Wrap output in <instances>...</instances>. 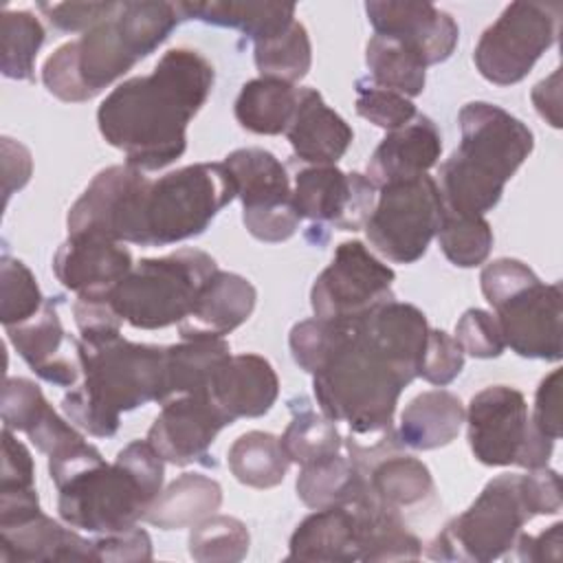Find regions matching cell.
Segmentation results:
<instances>
[{
    "mask_svg": "<svg viewBox=\"0 0 563 563\" xmlns=\"http://www.w3.org/2000/svg\"><path fill=\"white\" fill-rule=\"evenodd\" d=\"M211 62L191 48H169L150 75L119 84L99 106V132L125 154V165L156 172L187 150V125L213 88Z\"/></svg>",
    "mask_w": 563,
    "mask_h": 563,
    "instance_id": "cell-1",
    "label": "cell"
},
{
    "mask_svg": "<svg viewBox=\"0 0 563 563\" xmlns=\"http://www.w3.org/2000/svg\"><path fill=\"white\" fill-rule=\"evenodd\" d=\"M416 376L389 358L367 334L363 319L341 321L339 336L312 374L321 413L347 422L354 435L394 429L398 398Z\"/></svg>",
    "mask_w": 563,
    "mask_h": 563,
    "instance_id": "cell-2",
    "label": "cell"
},
{
    "mask_svg": "<svg viewBox=\"0 0 563 563\" xmlns=\"http://www.w3.org/2000/svg\"><path fill=\"white\" fill-rule=\"evenodd\" d=\"M457 123L460 147L440 167L442 202L455 213L484 216L530 156L534 136L523 121L486 101L466 103Z\"/></svg>",
    "mask_w": 563,
    "mask_h": 563,
    "instance_id": "cell-3",
    "label": "cell"
},
{
    "mask_svg": "<svg viewBox=\"0 0 563 563\" xmlns=\"http://www.w3.org/2000/svg\"><path fill=\"white\" fill-rule=\"evenodd\" d=\"M84 380L62 398L64 416L95 438H112L121 413L163 400L165 347L121 334L81 341Z\"/></svg>",
    "mask_w": 563,
    "mask_h": 563,
    "instance_id": "cell-4",
    "label": "cell"
},
{
    "mask_svg": "<svg viewBox=\"0 0 563 563\" xmlns=\"http://www.w3.org/2000/svg\"><path fill=\"white\" fill-rule=\"evenodd\" d=\"M165 460L147 440H134L112 464H90L57 486V512L70 528L112 534L134 528L163 488Z\"/></svg>",
    "mask_w": 563,
    "mask_h": 563,
    "instance_id": "cell-5",
    "label": "cell"
},
{
    "mask_svg": "<svg viewBox=\"0 0 563 563\" xmlns=\"http://www.w3.org/2000/svg\"><path fill=\"white\" fill-rule=\"evenodd\" d=\"M235 196V180L224 163H196L147 180L123 242L167 246L196 238Z\"/></svg>",
    "mask_w": 563,
    "mask_h": 563,
    "instance_id": "cell-6",
    "label": "cell"
},
{
    "mask_svg": "<svg viewBox=\"0 0 563 563\" xmlns=\"http://www.w3.org/2000/svg\"><path fill=\"white\" fill-rule=\"evenodd\" d=\"M218 271L200 249H178L163 257H145L110 290L114 312L134 328L161 330L185 321L205 284Z\"/></svg>",
    "mask_w": 563,
    "mask_h": 563,
    "instance_id": "cell-7",
    "label": "cell"
},
{
    "mask_svg": "<svg viewBox=\"0 0 563 563\" xmlns=\"http://www.w3.org/2000/svg\"><path fill=\"white\" fill-rule=\"evenodd\" d=\"M521 490V475L504 473L493 477L479 497L453 517L427 545L433 561L486 563L515 548L521 528L532 519Z\"/></svg>",
    "mask_w": 563,
    "mask_h": 563,
    "instance_id": "cell-8",
    "label": "cell"
},
{
    "mask_svg": "<svg viewBox=\"0 0 563 563\" xmlns=\"http://www.w3.org/2000/svg\"><path fill=\"white\" fill-rule=\"evenodd\" d=\"M464 420L477 462L486 466L517 464L528 471L548 466L554 440L534 429L519 389L493 385L477 391Z\"/></svg>",
    "mask_w": 563,
    "mask_h": 563,
    "instance_id": "cell-9",
    "label": "cell"
},
{
    "mask_svg": "<svg viewBox=\"0 0 563 563\" xmlns=\"http://www.w3.org/2000/svg\"><path fill=\"white\" fill-rule=\"evenodd\" d=\"M378 189L374 211L363 227L369 244L394 264L418 262L442 222L444 202L438 183L422 174Z\"/></svg>",
    "mask_w": 563,
    "mask_h": 563,
    "instance_id": "cell-10",
    "label": "cell"
},
{
    "mask_svg": "<svg viewBox=\"0 0 563 563\" xmlns=\"http://www.w3.org/2000/svg\"><path fill=\"white\" fill-rule=\"evenodd\" d=\"M561 13V2H510L475 46L479 75L497 86L521 81L556 42Z\"/></svg>",
    "mask_w": 563,
    "mask_h": 563,
    "instance_id": "cell-11",
    "label": "cell"
},
{
    "mask_svg": "<svg viewBox=\"0 0 563 563\" xmlns=\"http://www.w3.org/2000/svg\"><path fill=\"white\" fill-rule=\"evenodd\" d=\"M114 13L88 29L79 40L62 44L44 62L42 81L53 97L68 103L90 101L134 68L139 57L125 42Z\"/></svg>",
    "mask_w": 563,
    "mask_h": 563,
    "instance_id": "cell-12",
    "label": "cell"
},
{
    "mask_svg": "<svg viewBox=\"0 0 563 563\" xmlns=\"http://www.w3.org/2000/svg\"><path fill=\"white\" fill-rule=\"evenodd\" d=\"M396 275L363 242H341L328 268L314 279L310 303L314 317L356 321L394 299Z\"/></svg>",
    "mask_w": 563,
    "mask_h": 563,
    "instance_id": "cell-13",
    "label": "cell"
},
{
    "mask_svg": "<svg viewBox=\"0 0 563 563\" xmlns=\"http://www.w3.org/2000/svg\"><path fill=\"white\" fill-rule=\"evenodd\" d=\"M292 202L299 218L358 231L374 211L376 185L358 172L345 174L334 165H310L295 176Z\"/></svg>",
    "mask_w": 563,
    "mask_h": 563,
    "instance_id": "cell-14",
    "label": "cell"
},
{
    "mask_svg": "<svg viewBox=\"0 0 563 563\" xmlns=\"http://www.w3.org/2000/svg\"><path fill=\"white\" fill-rule=\"evenodd\" d=\"M227 424H233L231 418L207 391L183 394L163 402L161 413L147 431V442L165 462L176 466H216L209 460V446Z\"/></svg>",
    "mask_w": 563,
    "mask_h": 563,
    "instance_id": "cell-15",
    "label": "cell"
},
{
    "mask_svg": "<svg viewBox=\"0 0 563 563\" xmlns=\"http://www.w3.org/2000/svg\"><path fill=\"white\" fill-rule=\"evenodd\" d=\"M561 284L534 279L495 306L506 345L523 358H561Z\"/></svg>",
    "mask_w": 563,
    "mask_h": 563,
    "instance_id": "cell-16",
    "label": "cell"
},
{
    "mask_svg": "<svg viewBox=\"0 0 563 563\" xmlns=\"http://www.w3.org/2000/svg\"><path fill=\"white\" fill-rule=\"evenodd\" d=\"M365 13L376 35L405 44L424 62V66L449 59L460 37L457 22L451 13L431 2L372 0L365 4Z\"/></svg>",
    "mask_w": 563,
    "mask_h": 563,
    "instance_id": "cell-17",
    "label": "cell"
},
{
    "mask_svg": "<svg viewBox=\"0 0 563 563\" xmlns=\"http://www.w3.org/2000/svg\"><path fill=\"white\" fill-rule=\"evenodd\" d=\"M62 297L46 299L42 310L24 323L9 325L7 334L24 363L46 383L75 387L84 374L79 341L66 334L57 306Z\"/></svg>",
    "mask_w": 563,
    "mask_h": 563,
    "instance_id": "cell-18",
    "label": "cell"
},
{
    "mask_svg": "<svg viewBox=\"0 0 563 563\" xmlns=\"http://www.w3.org/2000/svg\"><path fill=\"white\" fill-rule=\"evenodd\" d=\"M132 266L130 249L101 235L68 238L53 257L55 277L77 297H108Z\"/></svg>",
    "mask_w": 563,
    "mask_h": 563,
    "instance_id": "cell-19",
    "label": "cell"
},
{
    "mask_svg": "<svg viewBox=\"0 0 563 563\" xmlns=\"http://www.w3.org/2000/svg\"><path fill=\"white\" fill-rule=\"evenodd\" d=\"M145 180L143 172L130 165L101 169L68 211V238L101 235L119 242V229L128 205Z\"/></svg>",
    "mask_w": 563,
    "mask_h": 563,
    "instance_id": "cell-20",
    "label": "cell"
},
{
    "mask_svg": "<svg viewBox=\"0 0 563 563\" xmlns=\"http://www.w3.org/2000/svg\"><path fill=\"white\" fill-rule=\"evenodd\" d=\"M207 394L235 422L271 411L279 394L273 365L260 354H231L213 372Z\"/></svg>",
    "mask_w": 563,
    "mask_h": 563,
    "instance_id": "cell-21",
    "label": "cell"
},
{
    "mask_svg": "<svg viewBox=\"0 0 563 563\" xmlns=\"http://www.w3.org/2000/svg\"><path fill=\"white\" fill-rule=\"evenodd\" d=\"M242 200V222L284 213L295 207L286 167L262 147H242L224 158Z\"/></svg>",
    "mask_w": 563,
    "mask_h": 563,
    "instance_id": "cell-22",
    "label": "cell"
},
{
    "mask_svg": "<svg viewBox=\"0 0 563 563\" xmlns=\"http://www.w3.org/2000/svg\"><path fill=\"white\" fill-rule=\"evenodd\" d=\"M442 154V136L427 114H416L407 125L387 132L367 161L365 176L383 187L427 174Z\"/></svg>",
    "mask_w": 563,
    "mask_h": 563,
    "instance_id": "cell-23",
    "label": "cell"
},
{
    "mask_svg": "<svg viewBox=\"0 0 563 563\" xmlns=\"http://www.w3.org/2000/svg\"><path fill=\"white\" fill-rule=\"evenodd\" d=\"M255 301L257 290L246 277L216 271L200 290L191 314L178 323L180 336L222 339L251 317Z\"/></svg>",
    "mask_w": 563,
    "mask_h": 563,
    "instance_id": "cell-24",
    "label": "cell"
},
{
    "mask_svg": "<svg viewBox=\"0 0 563 563\" xmlns=\"http://www.w3.org/2000/svg\"><path fill=\"white\" fill-rule=\"evenodd\" d=\"M286 136L295 156L308 165H334L347 152L354 132L314 88H299Z\"/></svg>",
    "mask_w": 563,
    "mask_h": 563,
    "instance_id": "cell-25",
    "label": "cell"
},
{
    "mask_svg": "<svg viewBox=\"0 0 563 563\" xmlns=\"http://www.w3.org/2000/svg\"><path fill=\"white\" fill-rule=\"evenodd\" d=\"M0 561L33 563V561H97L92 541H86L75 530L59 526L42 510L0 526Z\"/></svg>",
    "mask_w": 563,
    "mask_h": 563,
    "instance_id": "cell-26",
    "label": "cell"
},
{
    "mask_svg": "<svg viewBox=\"0 0 563 563\" xmlns=\"http://www.w3.org/2000/svg\"><path fill=\"white\" fill-rule=\"evenodd\" d=\"M288 561H361L356 521L350 506L321 508L308 515L290 537Z\"/></svg>",
    "mask_w": 563,
    "mask_h": 563,
    "instance_id": "cell-27",
    "label": "cell"
},
{
    "mask_svg": "<svg viewBox=\"0 0 563 563\" xmlns=\"http://www.w3.org/2000/svg\"><path fill=\"white\" fill-rule=\"evenodd\" d=\"M356 521L361 561H416L422 554L420 539L407 530L400 512L380 506L365 493L350 504Z\"/></svg>",
    "mask_w": 563,
    "mask_h": 563,
    "instance_id": "cell-28",
    "label": "cell"
},
{
    "mask_svg": "<svg viewBox=\"0 0 563 563\" xmlns=\"http://www.w3.org/2000/svg\"><path fill=\"white\" fill-rule=\"evenodd\" d=\"M464 418L466 411L455 394L446 389L422 391L400 413L396 435L402 446L416 451L440 449L457 438Z\"/></svg>",
    "mask_w": 563,
    "mask_h": 563,
    "instance_id": "cell-29",
    "label": "cell"
},
{
    "mask_svg": "<svg viewBox=\"0 0 563 563\" xmlns=\"http://www.w3.org/2000/svg\"><path fill=\"white\" fill-rule=\"evenodd\" d=\"M365 482L369 497L400 515L435 497V484L427 464L400 451L376 460L365 471Z\"/></svg>",
    "mask_w": 563,
    "mask_h": 563,
    "instance_id": "cell-30",
    "label": "cell"
},
{
    "mask_svg": "<svg viewBox=\"0 0 563 563\" xmlns=\"http://www.w3.org/2000/svg\"><path fill=\"white\" fill-rule=\"evenodd\" d=\"M222 504V486L202 473H183L176 477L145 512V521L163 530L198 526L216 515Z\"/></svg>",
    "mask_w": 563,
    "mask_h": 563,
    "instance_id": "cell-31",
    "label": "cell"
},
{
    "mask_svg": "<svg viewBox=\"0 0 563 563\" xmlns=\"http://www.w3.org/2000/svg\"><path fill=\"white\" fill-rule=\"evenodd\" d=\"M183 18L200 20L213 26H229L242 31L255 42L284 31L295 22V4L284 2H176Z\"/></svg>",
    "mask_w": 563,
    "mask_h": 563,
    "instance_id": "cell-32",
    "label": "cell"
},
{
    "mask_svg": "<svg viewBox=\"0 0 563 563\" xmlns=\"http://www.w3.org/2000/svg\"><path fill=\"white\" fill-rule=\"evenodd\" d=\"M231 356V347L224 339H185L178 345L165 347V374H163V400L207 391L213 372L224 358Z\"/></svg>",
    "mask_w": 563,
    "mask_h": 563,
    "instance_id": "cell-33",
    "label": "cell"
},
{
    "mask_svg": "<svg viewBox=\"0 0 563 563\" xmlns=\"http://www.w3.org/2000/svg\"><path fill=\"white\" fill-rule=\"evenodd\" d=\"M299 88L273 77H257L242 86L235 99L238 123L253 134H282L288 130Z\"/></svg>",
    "mask_w": 563,
    "mask_h": 563,
    "instance_id": "cell-34",
    "label": "cell"
},
{
    "mask_svg": "<svg viewBox=\"0 0 563 563\" xmlns=\"http://www.w3.org/2000/svg\"><path fill=\"white\" fill-rule=\"evenodd\" d=\"M297 497L312 510L350 506L361 499L367 488L365 475L350 457L341 453L301 466L297 477Z\"/></svg>",
    "mask_w": 563,
    "mask_h": 563,
    "instance_id": "cell-35",
    "label": "cell"
},
{
    "mask_svg": "<svg viewBox=\"0 0 563 563\" xmlns=\"http://www.w3.org/2000/svg\"><path fill=\"white\" fill-rule=\"evenodd\" d=\"M233 477L251 488H275L288 471V455L282 440L266 431H249L240 435L227 455Z\"/></svg>",
    "mask_w": 563,
    "mask_h": 563,
    "instance_id": "cell-36",
    "label": "cell"
},
{
    "mask_svg": "<svg viewBox=\"0 0 563 563\" xmlns=\"http://www.w3.org/2000/svg\"><path fill=\"white\" fill-rule=\"evenodd\" d=\"M292 420L288 422L282 440V446L290 462L308 466L323 457L341 453L343 438L325 413H317L306 398L290 402Z\"/></svg>",
    "mask_w": 563,
    "mask_h": 563,
    "instance_id": "cell-37",
    "label": "cell"
},
{
    "mask_svg": "<svg viewBox=\"0 0 563 563\" xmlns=\"http://www.w3.org/2000/svg\"><path fill=\"white\" fill-rule=\"evenodd\" d=\"M365 64L369 68L372 81L380 88L405 97H416L424 90V62L411 48L391 37L372 35L365 46Z\"/></svg>",
    "mask_w": 563,
    "mask_h": 563,
    "instance_id": "cell-38",
    "label": "cell"
},
{
    "mask_svg": "<svg viewBox=\"0 0 563 563\" xmlns=\"http://www.w3.org/2000/svg\"><path fill=\"white\" fill-rule=\"evenodd\" d=\"M119 29L139 59L154 53L180 22L178 4L163 0H125L117 7Z\"/></svg>",
    "mask_w": 563,
    "mask_h": 563,
    "instance_id": "cell-39",
    "label": "cell"
},
{
    "mask_svg": "<svg viewBox=\"0 0 563 563\" xmlns=\"http://www.w3.org/2000/svg\"><path fill=\"white\" fill-rule=\"evenodd\" d=\"M255 66L262 77L295 84L303 79L312 64V46L306 26L295 20L284 31L253 44Z\"/></svg>",
    "mask_w": 563,
    "mask_h": 563,
    "instance_id": "cell-40",
    "label": "cell"
},
{
    "mask_svg": "<svg viewBox=\"0 0 563 563\" xmlns=\"http://www.w3.org/2000/svg\"><path fill=\"white\" fill-rule=\"evenodd\" d=\"M46 31L31 11L0 13V68L2 75L18 81H33L35 57L42 48Z\"/></svg>",
    "mask_w": 563,
    "mask_h": 563,
    "instance_id": "cell-41",
    "label": "cell"
},
{
    "mask_svg": "<svg viewBox=\"0 0 563 563\" xmlns=\"http://www.w3.org/2000/svg\"><path fill=\"white\" fill-rule=\"evenodd\" d=\"M438 242L451 264L473 268L484 264L490 255L493 229L484 216H466L444 209L438 227Z\"/></svg>",
    "mask_w": 563,
    "mask_h": 563,
    "instance_id": "cell-42",
    "label": "cell"
},
{
    "mask_svg": "<svg viewBox=\"0 0 563 563\" xmlns=\"http://www.w3.org/2000/svg\"><path fill=\"white\" fill-rule=\"evenodd\" d=\"M246 526L227 515H211L189 534V554L200 563H238L249 552Z\"/></svg>",
    "mask_w": 563,
    "mask_h": 563,
    "instance_id": "cell-43",
    "label": "cell"
},
{
    "mask_svg": "<svg viewBox=\"0 0 563 563\" xmlns=\"http://www.w3.org/2000/svg\"><path fill=\"white\" fill-rule=\"evenodd\" d=\"M44 306L42 290L24 262L4 255L0 262V319L4 328L35 317Z\"/></svg>",
    "mask_w": 563,
    "mask_h": 563,
    "instance_id": "cell-44",
    "label": "cell"
},
{
    "mask_svg": "<svg viewBox=\"0 0 563 563\" xmlns=\"http://www.w3.org/2000/svg\"><path fill=\"white\" fill-rule=\"evenodd\" d=\"M356 112L369 123L391 132L407 125L418 112L409 97L398 95L394 90L380 88L374 81L358 79L356 81Z\"/></svg>",
    "mask_w": 563,
    "mask_h": 563,
    "instance_id": "cell-45",
    "label": "cell"
},
{
    "mask_svg": "<svg viewBox=\"0 0 563 563\" xmlns=\"http://www.w3.org/2000/svg\"><path fill=\"white\" fill-rule=\"evenodd\" d=\"M464 367V350L455 341V336L446 334L444 330L429 328L427 341L418 363V376L427 383L444 387L457 378Z\"/></svg>",
    "mask_w": 563,
    "mask_h": 563,
    "instance_id": "cell-46",
    "label": "cell"
},
{
    "mask_svg": "<svg viewBox=\"0 0 563 563\" xmlns=\"http://www.w3.org/2000/svg\"><path fill=\"white\" fill-rule=\"evenodd\" d=\"M48 409L42 389L29 378H7L2 387V424L11 431H29Z\"/></svg>",
    "mask_w": 563,
    "mask_h": 563,
    "instance_id": "cell-47",
    "label": "cell"
},
{
    "mask_svg": "<svg viewBox=\"0 0 563 563\" xmlns=\"http://www.w3.org/2000/svg\"><path fill=\"white\" fill-rule=\"evenodd\" d=\"M455 341L475 358H495L504 352L506 341L497 317L482 308H468L455 323Z\"/></svg>",
    "mask_w": 563,
    "mask_h": 563,
    "instance_id": "cell-48",
    "label": "cell"
},
{
    "mask_svg": "<svg viewBox=\"0 0 563 563\" xmlns=\"http://www.w3.org/2000/svg\"><path fill=\"white\" fill-rule=\"evenodd\" d=\"M534 279H539V277L532 273V268H528L523 262L512 260V257H499V260L490 262L488 266H484V271L479 275L482 292L493 308L499 306L512 292L532 284Z\"/></svg>",
    "mask_w": 563,
    "mask_h": 563,
    "instance_id": "cell-49",
    "label": "cell"
},
{
    "mask_svg": "<svg viewBox=\"0 0 563 563\" xmlns=\"http://www.w3.org/2000/svg\"><path fill=\"white\" fill-rule=\"evenodd\" d=\"M119 2H40L37 9L48 18V22L66 33L88 31L110 13H114Z\"/></svg>",
    "mask_w": 563,
    "mask_h": 563,
    "instance_id": "cell-50",
    "label": "cell"
},
{
    "mask_svg": "<svg viewBox=\"0 0 563 563\" xmlns=\"http://www.w3.org/2000/svg\"><path fill=\"white\" fill-rule=\"evenodd\" d=\"M73 317L79 328L81 341H97L121 334V317L114 312L108 297H77Z\"/></svg>",
    "mask_w": 563,
    "mask_h": 563,
    "instance_id": "cell-51",
    "label": "cell"
},
{
    "mask_svg": "<svg viewBox=\"0 0 563 563\" xmlns=\"http://www.w3.org/2000/svg\"><path fill=\"white\" fill-rule=\"evenodd\" d=\"M26 435L37 446V451H42L48 457L62 455V453L79 446L81 442H86L84 435L73 429V422L68 418L66 420L59 418L51 405L40 416V420L26 431Z\"/></svg>",
    "mask_w": 563,
    "mask_h": 563,
    "instance_id": "cell-52",
    "label": "cell"
},
{
    "mask_svg": "<svg viewBox=\"0 0 563 563\" xmlns=\"http://www.w3.org/2000/svg\"><path fill=\"white\" fill-rule=\"evenodd\" d=\"M97 561L128 563L152 559V539L143 528H128L112 534H101L92 541Z\"/></svg>",
    "mask_w": 563,
    "mask_h": 563,
    "instance_id": "cell-53",
    "label": "cell"
},
{
    "mask_svg": "<svg viewBox=\"0 0 563 563\" xmlns=\"http://www.w3.org/2000/svg\"><path fill=\"white\" fill-rule=\"evenodd\" d=\"M11 488H35V466L29 449L13 435V431L2 429L0 490Z\"/></svg>",
    "mask_w": 563,
    "mask_h": 563,
    "instance_id": "cell-54",
    "label": "cell"
},
{
    "mask_svg": "<svg viewBox=\"0 0 563 563\" xmlns=\"http://www.w3.org/2000/svg\"><path fill=\"white\" fill-rule=\"evenodd\" d=\"M521 490L532 515H556L561 510V477L552 468H532L521 475Z\"/></svg>",
    "mask_w": 563,
    "mask_h": 563,
    "instance_id": "cell-55",
    "label": "cell"
},
{
    "mask_svg": "<svg viewBox=\"0 0 563 563\" xmlns=\"http://www.w3.org/2000/svg\"><path fill=\"white\" fill-rule=\"evenodd\" d=\"M561 369L550 372L539 389H537V398H534V411H532V424L539 433L559 440L561 435Z\"/></svg>",
    "mask_w": 563,
    "mask_h": 563,
    "instance_id": "cell-56",
    "label": "cell"
},
{
    "mask_svg": "<svg viewBox=\"0 0 563 563\" xmlns=\"http://www.w3.org/2000/svg\"><path fill=\"white\" fill-rule=\"evenodd\" d=\"M2 169H4V202H9L11 194L22 189L29 183L31 169H33L29 150L9 136L2 139Z\"/></svg>",
    "mask_w": 563,
    "mask_h": 563,
    "instance_id": "cell-57",
    "label": "cell"
},
{
    "mask_svg": "<svg viewBox=\"0 0 563 563\" xmlns=\"http://www.w3.org/2000/svg\"><path fill=\"white\" fill-rule=\"evenodd\" d=\"M561 532L563 523L556 521L548 530H543L539 537L519 534L517 537V552L521 561H561Z\"/></svg>",
    "mask_w": 563,
    "mask_h": 563,
    "instance_id": "cell-58",
    "label": "cell"
},
{
    "mask_svg": "<svg viewBox=\"0 0 563 563\" xmlns=\"http://www.w3.org/2000/svg\"><path fill=\"white\" fill-rule=\"evenodd\" d=\"M532 103L537 112L552 125L561 128V68L532 88Z\"/></svg>",
    "mask_w": 563,
    "mask_h": 563,
    "instance_id": "cell-59",
    "label": "cell"
}]
</instances>
